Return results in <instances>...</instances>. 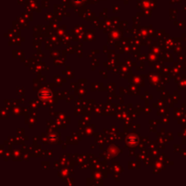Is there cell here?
I'll return each instance as SVG.
<instances>
[{"instance_id": "obj_1", "label": "cell", "mask_w": 186, "mask_h": 186, "mask_svg": "<svg viewBox=\"0 0 186 186\" xmlns=\"http://www.w3.org/2000/svg\"><path fill=\"white\" fill-rule=\"evenodd\" d=\"M136 141H137V138H136L134 135H133V139H131V137L128 138V143H129L130 144H135Z\"/></svg>"}]
</instances>
